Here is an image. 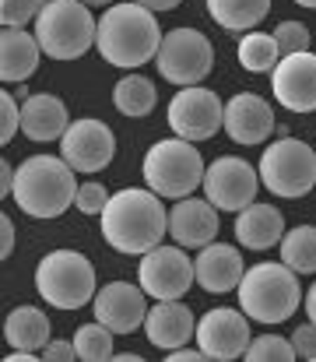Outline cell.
Instances as JSON below:
<instances>
[{
  "mask_svg": "<svg viewBox=\"0 0 316 362\" xmlns=\"http://www.w3.org/2000/svg\"><path fill=\"white\" fill-rule=\"evenodd\" d=\"M49 0H0V25L4 28H25L28 21L39 18V11Z\"/></svg>",
  "mask_w": 316,
  "mask_h": 362,
  "instance_id": "4dcf8cb0",
  "label": "cell"
},
{
  "mask_svg": "<svg viewBox=\"0 0 316 362\" xmlns=\"http://www.w3.org/2000/svg\"><path fill=\"white\" fill-rule=\"evenodd\" d=\"M250 362H292L295 359V349H292V338H281V334H260L250 341L246 356Z\"/></svg>",
  "mask_w": 316,
  "mask_h": 362,
  "instance_id": "f546056e",
  "label": "cell"
},
{
  "mask_svg": "<svg viewBox=\"0 0 316 362\" xmlns=\"http://www.w3.org/2000/svg\"><path fill=\"white\" fill-rule=\"evenodd\" d=\"M144 331H148V341L155 349L172 352V349H183L197 338V320H194V310L183 306L180 299H158V306L148 310Z\"/></svg>",
  "mask_w": 316,
  "mask_h": 362,
  "instance_id": "ffe728a7",
  "label": "cell"
},
{
  "mask_svg": "<svg viewBox=\"0 0 316 362\" xmlns=\"http://www.w3.org/2000/svg\"><path fill=\"white\" fill-rule=\"evenodd\" d=\"M239 67L250 71V74H271L281 60V46L274 39V32H242L239 39Z\"/></svg>",
  "mask_w": 316,
  "mask_h": 362,
  "instance_id": "4316f807",
  "label": "cell"
},
{
  "mask_svg": "<svg viewBox=\"0 0 316 362\" xmlns=\"http://www.w3.org/2000/svg\"><path fill=\"white\" fill-rule=\"evenodd\" d=\"M137 4H141V7H148V11H155V14H158V11H176V7H180V4H183V0H137Z\"/></svg>",
  "mask_w": 316,
  "mask_h": 362,
  "instance_id": "ab89813d",
  "label": "cell"
},
{
  "mask_svg": "<svg viewBox=\"0 0 316 362\" xmlns=\"http://www.w3.org/2000/svg\"><path fill=\"white\" fill-rule=\"evenodd\" d=\"M299 7H310V11H316V0H295Z\"/></svg>",
  "mask_w": 316,
  "mask_h": 362,
  "instance_id": "7bdbcfd3",
  "label": "cell"
},
{
  "mask_svg": "<svg viewBox=\"0 0 316 362\" xmlns=\"http://www.w3.org/2000/svg\"><path fill=\"white\" fill-rule=\"evenodd\" d=\"M11 253H14V222L4 215V218H0V257L7 260Z\"/></svg>",
  "mask_w": 316,
  "mask_h": 362,
  "instance_id": "8d00e7d4",
  "label": "cell"
},
{
  "mask_svg": "<svg viewBox=\"0 0 316 362\" xmlns=\"http://www.w3.org/2000/svg\"><path fill=\"white\" fill-rule=\"evenodd\" d=\"M194 257H187V246H165L158 243L137 260V285L151 299H183L194 288Z\"/></svg>",
  "mask_w": 316,
  "mask_h": 362,
  "instance_id": "30bf717a",
  "label": "cell"
},
{
  "mask_svg": "<svg viewBox=\"0 0 316 362\" xmlns=\"http://www.w3.org/2000/svg\"><path fill=\"white\" fill-rule=\"evenodd\" d=\"M155 67L169 85H180V88L201 85L214 67V46L197 28H172L162 35Z\"/></svg>",
  "mask_w": 316,
  "mask_h": 362,
  "instance_id": "9c48e42d",
  "label": "cell"
},
{
  "mask_svg": "<svg viewBox=\"0 0 316 362\" xmlns=\"http://www.w3.org/2000/svg\"><path fill=\"white\" fill-rule=\"evenodd\" d=\"M92 4H95V7H112L116 0H92ZM92 4H88V7H92Z\"/></svg>",
  "mask_w": 316,
  "mask_h": 362,
  "instance_id": "b9f144b4",
  "label": "cell"
},
{
  "mask_svg": "<svg viewBox=\"0 0 316 362\" xmlns=\"http://www.w3.org/2000/svg\"><path fill=\"white\" fill-rule=\"evenodd\" d=\"M14 176H18V165H11V162L4 158V162H0V194H4V197L14 194Z\"/></svg>",
  "mask_w": 316,
  "mask_h": 362,
  "instance_id": "f35d334b",
  "label": "cell"
},
{
  "mask_svg": "<svg viewBox=\"0 0 316 362\" xmlns=\"http://www.w3.org/2000/svg\"><path fill=\"white\" fill-rule=\"evenodd\" d=\"M144 183L148 190H155L158 197H169V201H180V197H190L201 183H204V158L197 151L194 141H183V137H162L148 148L144 155Z\"/></svg>",
  "mask_w": 316,
  "mask_h": 362,
  "instance_id": "8992f818",
  "label": "cell"
},
{
  "mask_svg": "<svg viewBox=\"0 0 316 362\" xmlns=\"http://www.w3.org/2000/svg\"><path fill=\"white\" fill-rule=\"evenodd\" d=\"M194 274H197V285L211 292V296H225V292H235L242 274H246V264H242V253L239 246H228V243H208L197 250L194 257Z\"/></svg>",
  "mask_w": 316,
  "mask_h": 362,
  "instance_id": "ac0fdd59",
  "label": "cell"
},
{
  "mask_svg": "<svg viewBox=\"0 0 316 362\" xmlns=\"http://www.w3.org/2000/svg\"><path fill=\"white\" fill-rule=\"evenodd\" d=\"M292 349H295V359L316 362V324L306 320L292 331Z\"/></svg>",
  "mask_w": 316,
  "mask_h": 362,
  "instance_id": "e575fe53",
  "label": "cell"
},
{
  "mask_svg": "<svg viewBox=\"0 0 316 362\" xmlns=\"http://www.w3.org/2000/svg\"><path fill=\"white\" fill-rule=\"evenodd\" d=\"M208 359L218 362H232L242 359L246 349H250V317L242 310H228V306H218L208 310L201 320H197V338H194Z\"/></svg>",
  "mask_w": 316,
  "mask_h": 362,
  "instance_id": "5bb4252c",
  "label": "cell"
},
{
  "mask_svg": "<svg viewBox=\"0 0 316 362\" xmlns=\"http://www.w3.org/2000/svg\"><path fill=\"white\" fill-rule=\"evenodd\" d=\"M99 18L85 0H49L35 18V39L53 60H81L95 46Z\"/></svg>",
  "mask_w": 316,
  "mask_h": 362,
  "instance_id": "5b68a950",
  "label": "cell"
},
{
  "mask_svg": "<svg viewBox=\"0 0 316 362\" xmlns=\"http://www.w3.org/2000/svg\"><path fill=\"white\" fill-rule=\"evenodd\" d=\"M162 46V28L155 11L141 7L137 0L130 4H112L99 14V32H95V49L105 64L137 71L158 57Z\"/></svg>",
  "mask_w": 316,
  "mask_h": 362,
  "instance_id": "7a4b0ae2",
  "label": "cell"
},
{
  "mask_svg": "<svg viewBox=\"0 0 316 362\" xmlns=\"http://www.w3.org/2000/svg\"><path fill=\"white\" fill-rule=\"evenodd\" d=\"M74 349H78V359L81 362H105L112 359L116 352H112V331L105 327L103 320H95V324H81L78 331H74Z\"/></svg>",
  "mask_w": 316,
  "mask_h": 362,
  "instance_id": "f1b7e54d",
  "label": "cell"
},
{
  "mask_svg": "<svg viewBox=\"0 0 316 362\" xmlns=\"http://www.w3.org/2000/svg\"><path fill=\"white\" fill-rule=\"evenodd\" d=\"M18 130H21V106H18L14 95L4 88V92H0V144H11Z\"/></svg>",
  "mask_w": 316,
  "mask_h": 362,
  "instance_id": "836d02e7",
  "label": "cell"
},
{
  "mask_svg": "<svg viewBox=\"0 0 316 362\" xmlns=\"http://www.w3.org/2000/svg\"><path fill=\"white\" fill-rule=\"evenodd\" d=\"M169 233L165 204L155 190H116L103 211V240L127 257H144Z\"/></svg>",
  "mask_w": 316,
  "mask_h": 362,
  "instance_id": "6da1fadb",
  "label": "cell"
},
{
  "mask_svg": "<svg viewBox=\"0 0 316 362\" xmlns=\"http://www.w3.org/2000/svg\"><path fill=\"white\" fill-rule=\"evenodd\" d=\"M46 362H74L78 359V349H74V341H60V338H49V345L39 352Z\"/></svg>",
  "mask_w": 316,
  "mask_h": 362,
  "instance_id": "d590c367",
  "label": "cell"
},
{
  "mask_svg": "<svg viewBox=\"0 0 316 362\" xmlns=\"http://www.w3.org/2000/svg\"><path fill=\"white\" fill-rule=\"evenodd\" d=\"M278 130L274 123V110L264 95H253V92H239L225 103V134L235 141V144H264L271 134Z\"/></svg>",
  "mask_w": 316,
  "mask_h": 362,
  "instance_id": "e0dca14e",
  "label": "cell"
},
{
  "mask_svg": "<svg viewBox=\"0 0 316 362\" xmlns=\"http://www.w3.org/2000/svg\"><path fill=\"white\" fill-rule=\"evenodd\" d=\"M169 127L176 137L201 144L225 127V106L211 88H197V85L180 88L169 103Z\"/></svg>",
  "mask_w": 316,
  "mask_h": 362,
  "instance_id": "7c38bea8",
  "label": "cell"
},
{
  "mask_svg": "<svg viewBox=\"0 0 316 362\" xmlns=\"http://www.w3.org/2000/svg\"><path fill=\"white\" fill-rule=\"evenodd\" d=\"M204 4L214 25H221L225 32H250L271 11V0H204Z\"/></svg>",
  "mask_w": 316,
  "mask_h": 362,
  "instance_id": "d4e9b609",
  "label": "cell"
},
{
  "mask_svg": "<svg viewBox=\"0 0 316 362\" xmlns=\"http://www.w3.org/2000/svg\"><path fill=\"white\" fill-rule=\"evenodd\" d=\"M109 197H112V194L105 190L99 180H88V183H81V187H78V201H74V208H78L81 215H95V218H103Z\"/></svg>",
  "mask_w": 316,
  "mask_h": 362,
  "instance_id": "d6a6232c",
  "label": "cell"
},
{
  "mask_svg": "<svg viewBox=\"0 0 316 362\" xmlns=\"http://www.w3.org/2000/svg\"><path fill=\"white\" fill-rule=\"evenodd\" d=\"M78 176L60 155H32L18 165L11 201L32 218H60L78 201Z\"/></svg>",
  "mask_w": 316,
  "mask_h": 362,
  "instance_id": "3957f363",
  "label": "cell"
},
{
  "mask_svg": "<svg viewBox=\"0 0 316 362\" xmlns=\"http://www.w3.org/2000/svg\"><path fill=\"white\" fill-rule=\"evenodd\" d=\"M60 155L71 162L74 173H103L116 155V134L109 130V123L81 117L60 137Z\"/></svg>",
  "mask_w": 316,
  "mask_h": 362,
  "instance_id": "4fadbf2b",
  "label": "cell"
},
{
  "mask_svg": "<svg viewBox=\"0 0 316 362\" xmlns=\"http://www.w3.org/2000/svg\"><path fill=\"white\" fill-rule=\"evenodd\" d=\"M271 92L288 113H316V53H288L271 71Z\"/></svg>",
  "mask_w": 316,
  "mask_h": 362,
  "instance_id": "9a60e30c",
  "label": "cell"
},
{
  "mask_svg": "<svg viewBox=\"0 0 316 362\" xmlns=\"http://www.w3.org/2000/svg\"><path fill=\"white\" fill-rule=\"evenodd\" d=\"M85 4H92V0H85Z\"/></svg>",
  "mask_w": 316,
  "mask_h": 362,
  "instance_id": "ee69618b",
  "label": "cell"
},
{
  "mask_svg": "<svg viewBox=\"0 0 316 362\" xmlns=\"http://www.w3.org/2000/svg\"><path fill=\"white\" fill-rule=\"evenodd\" d=\"M4 338L11 349H25V352H42L53 338V327H49V317L39 310V306H18L7 313V324H4Z\"/></svg>",
  "mask_w": 316,
  "mask_h": 362,
  "instance_id": "cb8c5ba5",
  "label": "cell"
},
{
  "mask_svg": "<svg viewBox=\"0 0 316 362\" xmlns=\"http://www.w3.org/2000/svg\"><path fill=\"white\" fill-rule=\"evenodd\" d=\"M204 197L218 211H232L239 215L246 204L257 201V190H260V169L250 165L246 158L239 155H221L214 158L204 173Z\"/></svg>",
  "mask_w": 316,
  "mask_h": 362,
  "instance_id": "8fae6325",
  "label": "cell"
},
{
  "mask_svg": "<svg viewBox=\"0 0 316 362\" xmlns=\"http://www.w3.org/2000/svg\"><path fill=\"white\" fill-rule=\"evenodd\" d=\"M274 39H278V46H281V57H288V53H303V49H310L313 32H310L303 21H278Z\"/></svg>",
  "mask_w": 316,
  "mask_h": 362,
  "instance_id": "1f68e13d",
  "label": "cell"
},
{
  "mask_svg": "<svg viewBox=\"0 0 316 362\" xmlns=\"http://www.w3.org/2000/svg\"><path fill=\"white\" fill-rule=\"evenodd\" d=\"M260 183L274 197H306L316 187V151L299 137H278L260 155Z\"/></svg>",
  "mask_w": 316,
  "mask_h": 362,
  "instance_id": "ba28073f",
  "label": "cell"
},
{
  "mask_svg": "<svg viewBox=\"0 0 316 362\" xmlns=\"http://www.w3.org/2000/svg\"><path fill=\"white\" fill-rule=\"evenodd\" d=\"M112 106H116L123 117H130V120H144V117L158 106V88H155V81H148L144 74H127V78H119L116 88H112Z\"/></svg>",
  "mask_w": 316,
  "mask_h": 362,
  "instance_id": "484cf974",
  "label": "cell"
},
{
  "mask_svg": "<svg viewBox=\"0 0 316 362\" xmlns=\"http://www.w3.org/2000/svg\"><path fill=\"white\" fill-rule=\"evenodd\" d=\"M285 236V215L274 204L253 201L235 215V240L246 250H271Z\"/></svg>",
  "mask_w": 316,
  "mask_h": 362,
  "instance_id": "603a6c76",
  "label": "cell"
},
{
  "mask_svg": "<svg viewBox=\"0 0 316 362\" xmlns=\"http://www.w3.org/2000/svg\"><path fill=\"white\" fill-rule=\"evenodd\" d=\"M169 236L187 250H201V246L214 243V236H218V208L208 197L204 201H197L194 194L180 197L169 208Z\"/></svg>",
  "mask_w": 316,
  "mask_h": 362,
  "instance_id": "d6986e66",
  "label": "cell"
},
{
  "mask_svg": "<svg viewBox=\"0 0 316 362\" xmlns=\"http://www.w3.org/2000/svg\"><path fill=\"white\" fill-rule=\"evenodd\" d=\"M239 310L257 324H285L303 306L299 274L285 260H260L239 281Z\"/></svg>",
  "mask_w": 316,
  "mask_h": 362,
  "instance_id": "277c9868",
  "label": "cell"
},
{
  "mask_svg": "<svg viewBox=\"0 0 316 362\" xmlns=\"http://www.w3.org/2000/svg\"><path fill=\"white\" fill-rule=\"evenodd\" d=\"M165 356H169L172 362H201V359H208L201 345H194V349H190V345H183V349H172V352H165Z\"/></svg>",
  "mask_w": 316,
  "mask_h": 362,
  "instance_id": "74e56055",
  "label": "cell"
},
{
  "mask_svg": "<svg viewBox=\"0 0 316 362\" xmlns=\"http://www.w3.org/2000/svg\"><path fill=\"white\" fill-rule=\"evenodd\" d=\"M39 60H42V46H39L35 32H25V28L0 32V81L4 85L28 81L35 74Z\"/></svg>",
  "mask_w": 316,
  "mask_h": 362,
  "instance_id": "7402d4cb",
  "label": "cell"
},
{
  "mask_svg": "<svg viewBox=\"0 0 316 362\" xmlns=\"http://www.w3.org/2000/svg\"><path fill=\"white\" fill-rule=\"evenodd\" d=\"M35 292L57 310H81L95 299V267L78 250H53L35 267Z\"/></svg>",
  "mask_w": 316,
  "mask_h": 362,
  "instance_id": "52a82bcc",
  "label": "cell"
},
{
  "mask_svg": "<svg viewBox=\"0 0 316 362\" xmlns=\"http://www.w3.org/2000/svg\"><path fill=\"white\" fill-rule=\"evenodd\" d=\"M144 288L130 285V281H109L95 292L92 310L95 320H103L112 334H134L144 320H148V303H144Z\"/></svg>",
  "mask_w": 316,
  "mask_h": 362,
  "instance_id": "2e32d148",
  "label": "cell"
},
{
  "mask_svg": "<svg viewBox=\"0 0 316 362\" xmlns=\"http://www.w3.org/2000/svg\"><path fill=\"white\" fill-rule=\"evenodd\" d=\"M281 260L295 274H316V226H299L281 236Z\"/></svg>",
  "mask_w": 316,
  "mask_h": 362,
  "instance_id": "83f0119b",
  "label": "cell"
},
{
  "mask_svg": "<svg viewBox=\"0 0 316 362\" xmlns=\"http://www.w3.org/2000/svg\"><path fill=\"white\" fill-rule=\"evenodd\" d=\"M67 127H71L67 106L53 92H35V95L25 99V106H21V134L28 141H39V144L60 141L67 134Z\"/></svg>",
  "mask_w": 316,
  "mask_h": 362,
  "instance_id": "44dd1931",
  "label": "cell"
},
{
  "mask_svg": "<svg viewBox=\"0 0 316 362\" xmlns=\"http://www.w3.org/2000/svg\"><path fill=\"white\" fill-rule=\"evenodd\" d=\"M306 317H310V320L316 324V281L310 285V288H306Z\"/></svg>",
  "mask_w": 316,
  "mask_h": 362,
  "instance_id": "60d3db41",
  "label": "cell"
}]
</instances>
